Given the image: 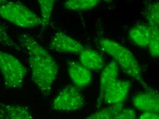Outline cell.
I'll return each instance as SVG.
<instances>
[{"label":"cell","mask_w":159,"mask_h":119,"mask_svg":"<svg viewBox=\"0 0 159 119\" xmlns=\"http://www.w3.org/2000/svg\"><path fill=\"white\" fill-rule=\"evenodd\" d=\"M18 40L28 54L32 79L43 96L51 94L59 66L53 57L29 34H22Z\"/></svg>","instance_id":"6da1fadb"},{"label":"cell","mask_w":159,"mask_h":119,"mask_svg":"<svg viewBox=\"0 0 159 119\" xmlns=\"http://www.w3.org/2000/svg\"><path fill=\"white\" fill-rule=\"evenodd\" d=\"M98 44L102 51L111 56L124 72L136 80L146 91L153 90L145 83L138 62L131 52L119 43L108 38L100 39Z\"/></svg>","instance_id":"7a4b0ae2"},{"label":"cell","mask_w":159,"mask_h":119,"mask_svg":"<svg viewBox=\"0 0 159 119\" xmlns=\"http://www.w3.org/2000/svg\"><path fill=\"white\" fill-rule=\"evenodd\" d=\"M0 17L22 28L41 25L40 17L20 2L0 1Z\"/></svg>","instance_id":"3957f363"},{"label":"cell","mask_w":159,"mask_h":119,"mask_svg":"<svg viewBox=\"0 0 159 119\" xmlns=\"http://www.w3.org/2000/svg\"><path fill=\"white\" fill-rule=\"evenodd\" d=\"M0 72L7 89H19L24 85L27 69L15 57L0 51Z\"/></svg>","instance_id":"277c9868"},{"label":"cell","mask_w":159,"mask_h":119,"mask_svg":"<svg viewBox=\"0 0 159 119\" xmlns=\"http://www.w3.org/2000/svg\"><path fill=\"white\" fill-rule=\"evenodd\" d=\"M85 104L84 96L79 88L73 85L65 86L52 103V110L57 111H74L82 109Z\"/></svg>","instance_id":"5b68a950"},{"label":"cell","mask_w":159,"mask_h":119,"mask_svg":"<svg viewBox=\"0 0 159 119\" xmlns=\"http://www.w3.org/2000/svg\"><path fill=\"white\" fill-rule=\"evenodd\" d=\"M50 50L61 53L79 54L85 48L80 43L61 31L56 32L49 45Z\"/></svg>","instance_id":"8992f818"},{"label":"cell","mask_w":159,"mask_h":119,"mask_svg":"<svg viewBox=\"0 0 159 119\" xmlns=\"http://www.w3.org/2000/svg\"><path fill=\"white\" fill-rule=\"evenodd\" d=\"M119 73V67L114 60L103 67L100 79L99 90L96 102V107L99 109L103 102V96L106 90L111 84L117 80Z\"/></svg>","instance_id":"52a82bcc"},{"label":"cell","mask_w":159,"mask_h":119,"mask_svg":"<svg viewBox=\"0 0 159 119\" xmlns=\"http://www.w3.org/2000/svg\"><path fill=\"white\" fill-rule=\"evenodd\" d=\"M130 87L129 81L117 79L106 90L103 101L110 105L122 103L125 99Z\"/></svg>","instance_id":"ba28073f"},{"label":"cell","mask_w":159,"mask_h":119,"mask_svg":"<svg viewBox=\"0 0 159 119\" xmlns=\"http://www.w3.org/2000/svg\"><path fill=\"white\" fill-rule=\"evenodd\" d=\"M67 69L74 85L79 89L85 88L91 83L92 80L91 71L79 62L68 60L67 62Z\"/></svg>","instance_id":"9c48e42d"},{"label":"cell","mask_w":159,"mask_h":119,"mask_svg":"<svg viewBox=\"0 0 159 119\" xmlns=\"http://www.w3.org/2000/svg\"><path fill=\"white\" fill-rule=\"evenodd\" d=\"M133 103L138 110L144 112L159 114V97L157 91L153 89L145 91L134 97Z\"/></svg>","instance_id":"30bf717a"},{"label":"cell","mask_w":159,"mask_h":119,"mask_svg":"<svg viewBox=\"0 0 159 119\" xmlns=\"http://www.w3.org/2000/svg\"><path fill=\"white\" fill-rule=\"evenodd\" d=\"M80 62L83 66L93 71H99L103 68L104 62L102 56L92 49H84L79 53Z\"/></svg>","instance_id":"8fae6325"},{"label":"cell","mask_w":159,"mask_h":119,"mask_svg":"<svg viewBox=\"0 0 159 119\" xmlns=\"http://www.w3.org/2000/svg\"><path fill=\"white\" fill-rule=\"evenodd\" d=\"M151 30L148 25L138 24L129 31V37L136 45L139 47H148L151 38Z\"/></svg>","instance_id":"7c38bea8"},{"label":"cell","mask_w":159,"mask_h":119,"mask_svg":"<svg viewBox=\"0 0 159 119\" xmlns=\"http://www.w3.org/2000/svg\"><path fill=\"white\" fill-rule=\"evenodd\" d=\"M5 112V119H34L28 107L17 104H1Z\"/></svg>","instance_id":"4fadbf2b"},{"label":"cell","mask_w":159,"mask_h":119,"mask_svg":"<svg viewBox=\"0 0 159 119\" xmlns=\"http://www.w3.org/2000/svg\"><path fill=\"white\" fill-rule=\"evenodd\" d=\"M123 109L124 105L122 103L112 104L99 110L84 119H112Z\"/></svg>","instance_id":"5bb4252c"},{"label":"cell","mask_w":159,"mask_h":119,"mask_svg":"<svg viewBox=\"0 0 159 119\" xmlns=\"http://www.w3.org/2000/svg\"><path fill=\"white\" fill-rule=\"evenodd\" d=\"M99 0H69L63 3L65 8L71 11H86L97 6Z\"/></svg>","instance_id":"9a60e30c"},{"label":"cell","mask_w":159,"mask_h":119,"mask_svg":"<svg viewBox=\"0 0 159 119\" xmlns=\"http://www.w3.org/2000/svg\"><path fill=\"white\" fill-rule=\"evenodd\" d=\"M55 2L53 0L38 1L40 10L41 25L43 29H45L49 25Z\"/></svg>","instance_id":"2e32d148"},{"label":"cell","mask_w":159,"mask_h":119,"mask_svg":"<svg viewBox=\"0 0 159 119\" xmlns=\"http://www.w3.org/2000/svg\"><path fill=\"white\" fill-rule=\"evenodd\" d=\"M149 26L151 32V39L148 47L149 52L153 58H157L159 56V26Z\"/></svg>","instance_id":"e0dca14e"},{"label":"cell","mask_w":159,"mask_h":119,"mask_svg":"<svg viewBox=\"0 0 159 119\" xmlns=\"http://www.w3.org/2000/svg\"><path fill=\"white\" fill-rule=\"evenodd\" d=\"M145 17L149 25L159 26V4L155 2L150 4L145 10Z\"/></svg>","instance_id":"ac0fdd59"},{"label":"cell","mask_w":159,"mask_h":119,"mask_svg":"<svg viewBox=\"0 0 159 119\" xmlns=\"http://www.w3.org/2000/svg\"><path fill=\"white\" fill-rule=\"evenodd\" d=\"M0 43L4 46L12 50L20 51L21 47L10 37L5 29L0 24Z\"/></svg>","instance_id":"d6986e66"},{"label":"cell","mask_w":159,"mask_h":119,"mask_svg":"<svg viewBox=\"0 0 159 119\" xmlns=\"http://www.w3.org/2000/svg\"><path fill=\"white\" fill-rule=\"evenodd\" d=\"M112 119H137L136 114L133 109H123Z\"/></svg>","instance_id":"ffe728a7"},{"label":"cell","mask_w":159,"mask_h":119,"mask_svg":"<svg viewBox=\"0 0 159 119\" xmlns=\"http://www.w3.org/2000/svg\"><path fill=\"white\" fill-rule=\"evenodd\" d=\"M139 119H159V114L151 112H144Z\"/></svg>","instance_id":"44dd1931"},{"label":"cell","mask_w":159,"mask_h":119,"mask_svg":"<svg viewBox=\"0 0 159 119\" xmlns=\"http://www.w3.org/2000/svg\"><path fill=\"white\" fill-rule=\"evenodd\" d=\"M0 119H5V112L1 105H0Z\"/></svg>","instance_id":"7402d4cb"}]
</instances>
